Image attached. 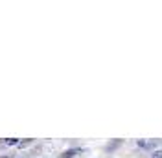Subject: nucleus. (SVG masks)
<instances>
[{
    "instance_id": "obj_2",
    "label": "nucleus",
    "mask_w": 162,
    "mask_h": 158,
    "mask_svg": "<svg viewBox=\"0 0 162 158\" xmlns=\"http://www.w3.org/2000/svg\"><path fill=\"white\" fill-rule=\"evenodd\" d=\"M76 153H78V151H66V153H64V154H61V156H63V158H72Z\"/></svg>"
},
{
    "instance_id": "obj_3",
    "label": "nucleus",
    "mask_w": 162,
    "mask_h": 158,
    "mask_svg": "<svg viewBox=\"0 0 162 158\" xmlns=\"http://www.w3.org/2000/svg\"><path fill=\"white\" fill-rule=\"evenodd\" d=\"M151 158H162V151H157V153H153V156Z\"/></svg>"
},
{
    "instance_id": "obj_4",
    "label": "nucleus",
    "mask_w": 162,
    "mask_h": 158,
    "mask_svg": "<svg viewBox=\"0 0 162 158\" xmlns=\"http://www.w3.org/2000/svg\"><path fill=\"white\" fill-rule=\"evenodd\" d=\"M2 158H8V156H2Z\"/></svg>"
},
{
    "instance_id": "obj_1",
    "label": "nucleus",
    "mask_w": 162,
    "mask_h": 158,
    "mask_svg": "<svg viewBox=\"0 0 162 158\" xmlns=\"http://www.w3.org/2000/svg\"><path fill=\"white\" fill-rule=\"evenodd\" d=\"M6 143H8V145H18V140H17V138H8Z\"/></svg>"
}]
</instances>
